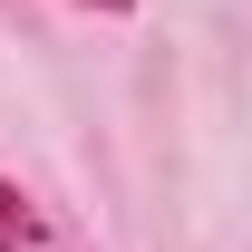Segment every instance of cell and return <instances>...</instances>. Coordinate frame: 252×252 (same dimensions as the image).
<instances>
[{
  "label": "cell",
  "mask_w": 252,
  "mask_h": 252,
  "mask_svg": "<svg viewBox=\"0 0 252 252\" xmlns=\"http://www.w3.org/2000/svg\"><path fill=\"white\" fill-rule=\"evenodd\" d=\"M0 252H49V233H39V204L10 175H0Z\"/></svg>",
  "instance_id": "6da1fadb"
},
{
  "label": "cell",
  "mask_w": 252,
  "mask_h": 252,
  "mask_svg": "<svg viewBox=\"0 0 252 252\" xmlns=\"http://www.w3.org/2000/svg\"><path fill=\"white\" fill-rule=\"evenodd\" d=\"M78 10H107V20H126V10H136V0H78Z\"/></svg>",
  "instance_id": "7a4b0ae2"
}]
</instances>
